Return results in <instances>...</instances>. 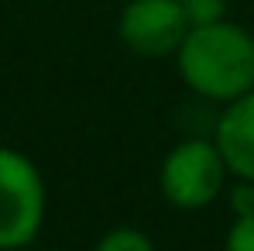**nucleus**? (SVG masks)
Listing matches in <instances>:
<instances>
[{
    "mask_svg": "<svg viewBox=\"0 0 254 251\" xmlns=\"http://www.w3.org/2000/svg\"><path fill=\"white\" fill-rule=\"evenodd\" d=\"M179 73L210 100H237L254 89V38L227 21L192 24L179 45Z\"/></svg>",
    "mask_w": 254,
    "mask_h": 251,
    "instance_id": "f257e3e1",
    "label": "nucleus"
},
{
    "mask_svg": "<svg viewBox=\"0 0 254 251\" xmlns=\"http://www.w3.org/2000/svg\"><path fill=\"white\" fill-rule=\"evenodd\" d=\"M45 220V182L35 162L14 148H0V251L24 248Z\"/></svg>",
    "mask_w": 254,
    "mask_h": 251,
    "instance_id": "f03ea898",
    "label": "nucleus"
},
{
    "mask_svg": "<svg viewBox=\"0 0 254 251\" xmlns=\"http://www.w3.org/2000/svg\"><path fill=\"white\" fill-rule=\"evenodd\" d=\"M227 159L213 141H182L162 166V193L179 210H203L223 189Z\"/></svg>",
    "mask_w": 254,
    "mask_h": 251,
    "instance_id": "7ed1b4c3",
    "label": "nucleus"
},
{
    "mask_svg": "<svg viewBox=\"0 0 254 251\" xmlns=\"http://www.w3.org/2000/svg\"><path fill=\"white\" fill-rule=\"evenodd\" d=\"M192 21L179 0H130L121 14V38L144 59H162L179 52Z\"/></svg>",
    "mask_w": 254,
    "mask_h": 251,
    "instance_id": "20e7f679",
    "label": "nucleus"
},
{
    "mask_svg": "<svg viewBox=\"0 0 254 251\" xmlns=\"http://www.w3.org/2000/svg\"><path fill=\"white\" fill-rule=\"evenodd\" d=\"M216 145H220L230 172L254 182V89L230 100L227 114L216 124Z\"/></svg>",
    "mask_w": 254,
    "mask_h": 251,
    "instance_id": "39448f33",
    "label": "nucleus"
},
{
    "mask_svg": "<svg viewBox=\"0 0 254 251\" xmlns=\"http://www.w3.org/2000/svg\"><path fill=\"white\" fill-rule=\"evenodd\" d=\"M155 241L141 234L137 227H117L107 238H100V251H151Z\"/></svg>",
    "mask_w": 254,
    "mask_h": 251,
    "instance_id": "423d86ee",
    "label": "nucleus"
},
{
    "mask_svg": "<svg viewBox=\"0 0 254 251\" xmlns=\"http://www.w3.org/2000/svg\"><path fill=\"white\" fill-rule=\"evenodd\" d=\"M227 248L230 251H254V210L237 217V224L227 234Z\"/></svg>",
    "mask_w": 254,
    "mask_h": 251,
    "instance_id": "0eeeda50",
    "label": "nucleus"
},
{
    "mask_svg": "<svg viewBox=\"0 0 254 251\" xmlns=\"http://www.w3.org/2000/svg\"><path fill=\"white\" fill-rule=\"evenodd\" d=\"M182 7H186L192 24H210V21H220V14H223L220 0H186Z\"/></svg>",
    "mask_w": 254,
    "mask_h": 251,
    "instance_id": "6e6552de",
    "label": "nucleus"
}]
</instances>
